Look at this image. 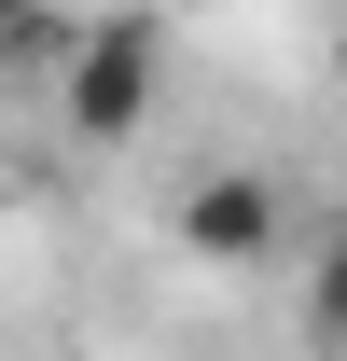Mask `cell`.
Wrapping results in <instances>:
<instances>
[{
  "label": "cell",
  "instance_id": "cell-1",
  "mask_svg": "<svg viewBox=\"0 0 347 361\" xmlns=\"http://www.w3.org/2000/svg\"><path fill=\"white\" fill-rule=\"evenodd\" d=\"M153 84H167V28L153 14H97V28H70V84H56V111H70V139H139L153 126Z\"/></svg>",
  "mask_w": 347,
  "mask_h": 361
},
{
  "label": "cell",
  "instance_id": "cell-5",
  "mask_svg": "<svg viewBox=\"0 0 347 361\" xmlns=\"http://www.w3.org/2000/svg\"><path fill=\"white\" fill-rule=\"evenodd\" d=\"M334 70H347V28H334Z\"/></svg>",
  "mask_w": 347,
  "mask_h": 361
},
{
  "label": "cell",
  "instance_id": "cell-4",
  "mask_svg": "<svg viewBox=\"0 0 347 361\" xmlns=\"http://www.w3.org/2000/svg\"><path fill=\"white\" fill-rule=\"evenodd\" d=\"M56 28V0H0V42H42Z\"/></svg>",
  "mask_w": 347,
  "mask_h": 361
},
{
  "label": "cell",
  "instance_id": "cell-3",
  "mask_svg": "<svg viewBox=\"0 0 347 361\" xmlns=\"http://www.w3.org/2000/svg\"><path fill=\"white\" fill-rule=\"evenodd\" d=\"M305 334H319V348H347V223L305 250Z\"/></svg>",
  "mask_w": 347,
  "mask_h": 361
},
{
  "label": "cell",
  "instance_id": "cell-2",
  "mask_svg": "<svg viewBox=\"0 0 347 361\" xmlns=\"http://www.w3.org/2000/svg\"><path fill=\"white\" fill-rule=\"evenodd\" d=\"M167 236L195 250V264H278V250H292V209H278L264 167H195L181 209H167Z\"/></svg>",
  "mask_w": 347,
  "mask_h": 361
}]
</instances>
